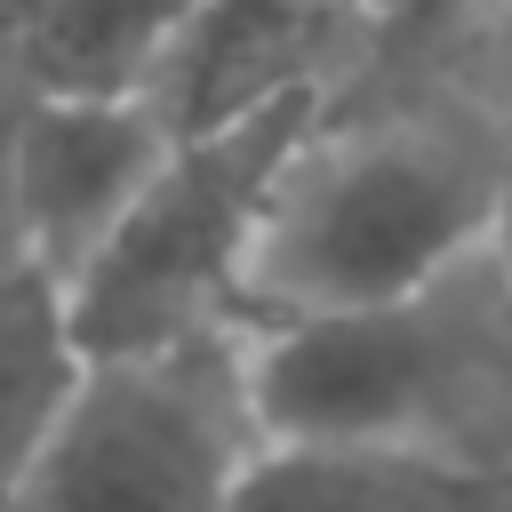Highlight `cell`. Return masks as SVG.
<instances>
[{
    "instance_id": "obj_1",
    "label": "cell",
    "mask_w": 512,
    "mask_h": 512,
    "mask_svg": "<svg viewBox=\"0 0 512 512\" xmlns=\"http://www.w3.org/2000/svg\"><path fill=\"white\" fill-rule=\"evenodd\" d=\"M504 176L512 120L480 112L472 96L352 120H336L328 104L272 192L248 264V320L440 288L448 272L488 256Z\"/></svg>"
},
{
    "instance_id": "obj_2",
    "label": "cell",
    "mask_w": 512,
    "mask_h": 512,
    "mask_svg": "<svg viewBox=\"0 0 512 512\" xmlns=\"http://www.w3.org/2000/svg\"><path fill=\"white\" fill-rule=\"evenodd\" d=\"M512 400V288L480 256L424 296L256 320V408L280 448L472 440ZM512 456V448H496Z\"/></svg>"
},
{
    "instance_id": "obj_3",
    "label": "cell",
    "mask_w": 512,
    "mask_h": 512,
    "mask_svg": "<svg viewBox=\"0 0 512 512\" xmlns=\"http://www.w3.org/2000/svg\"><path fill=\"white\" fill-rule=\"evenodd\" d=\"M336 88H296L256 112L176 128L144 192L96 240V256L64 280L88 352L160 344L184 328H216L248 312V264L272 216V192L296 144L320 128Z\"/></svg>"
},
{
    "instance_id": "obj_4",
    "label": "cell",
    "mask_w": 512,
    "mask_h": 512,
    "mask_svg": "<svg viewBox=\"0 0 512 512\" xmlns=\"http://www.w3.org/2000/svg\"><path fill=\"white\" fill-rule=\"evenodd\" d=\"M272 448L256 408V320L88 352V376L24 480V504H240Z\"/></svg>"
},
{
    "instance_id": "obj_5",
    "label": "cell",
    "mask_w": 512,
    "mask_h": 512,
    "mask_svg": "<svg viewBox=\"0 0 512 512\" xmlns=\"http://www.w3.org/2000/svg\"><path fill=\"white\" fill-rule=\"evenodd\" d=\"M176 120L152 88H40L24 120V248L48 272H80L120 208L144 192Z\"/></svg>"
},
{
    "instance_id": "obj_6",
    "label": "cell",
    "mask_w": 512,
    "mask_h": 512,
    "mask_svg": "<svg viewBox=\"0 0 512 512\" xmlns=\"http://www.w3.org/2000/svg\"><path fill=\"white\" fill-rule=\"evenodd\" d=\"M368 40L360 0H200L152 72V96L176 128H208L296 88H344Z\"/></svg>"
},
{
    "instance_id": "obj_7",
    "label": "cell",
    "mask_w": 512,
    "mask_h": 512,
    "mask_svg": "<svg viewBox=\"0 0 512 512\" xmlns=\"http://www.w3.org/2000/svg\"><path fill=\"white\" fill-rule=\"evenodd\" d=\"M496 504L512 496V456L472 440H336V448H264L240 504Z\"/></svg>"
},
{
    "instance_id": "obj_8",
    "label": "cell",
    "mask_w": 512,
    "mask_h": 512,
    "mask_svg": "<svg viewBox=\"0 0 512 512\" xmlns=\"http://www.w3.org/2000/svg\"><path fill=\"white\" fill-rule=\"evenodd\" d=\"M80 376H88V344L64 272H48L40 256H8L0 264V504H24V480L48 456Z\"/></svg>"
},
{
    "instance_id": "obj_9",
    "label": "cell",
    "mask_w": 512,
    "mask_h": 512,
    "mask_svg": "<svg viewBox=\"0 0 512 512\" xmlns=\"http://www.w3.org/2000/svg\"><path fill=\"white\" fill-rule=\"evenodd\" d=\"M200 0H48L16 48L40 88H152Z\"/></svg>"
},
{
    "instance_id": "obj_10",
    "label": "cell",
    "mask_w": 512,
    "mask_h": 512,
    "mask_svg": "<svg viewBox=\"0 0 512 512\" xmlns=\"http://www.w3.org/2000/svg\"><path fill=\"white\" fill-rule=\"evenodd\" d=\"M440 56L456 64V96H472L496 120H512V0H480L440 40Z\"/></svg>"
},
{
    "instance_id": "obj_11",
    "label": "cell",
    "mask_w": 512,
    "mask_h": 512,
    "mask_svg": "<svg viewBox=\"0 0 512 512\" xmlns=\"http://www.w3.org/2000/svg\"><path fill=\"white\" fill-rule=\"evenodd\" d=\"M32 96H40V80H32V64H24V48L0 32V264L8 256H32L24 248V120H32Z\"/></svg>"
},
{
    "instance_id": "obj_12",
    "label": "cell",
    "mask_w": 512,
    "mask_h": 512,
    "mask_svg": "<svg viewBox=\"0 0 512 512\" xmlns=\"http://www.w3.org/2000/svg\"><path fill=\"white\" fill-rule=\"evenodd\" d=\"M360 8H368V32L376 40H408V48L424 40V48H440L480 0H360Z\"/></svg>"
},
{
    "instance_id": "obj_13",
    "label": "cell",
    "mask_w": 512,
    "mask_h": 512,
    "mask_svg": "<svg viewBox=\"0 0 512 512\" xmlns=\"http://www.w3.org/2000/svg\"><path fill=\"white\" fill-rule=\"evenodd\" d=\"M488 264L504 272V288H512V176H504V208H496V240H488Z\"/></svg>"
},
{
    "instance_id": "obj_14",
    "label": "cell",
    "mask_w": 512,
    "mask_h": 512,
    "mask_svg": "<svg viewBox=\"0 0 512 512\" xmlns=\"http://www.w3.org/2000/svg\"><path fill=\"white\" fill-rule=\"evenodd\" d=\"M40 8H48V0H0V32H8V40H16V32H24V24H32V16H40Z\"/></svg>"
}]
</instances>
